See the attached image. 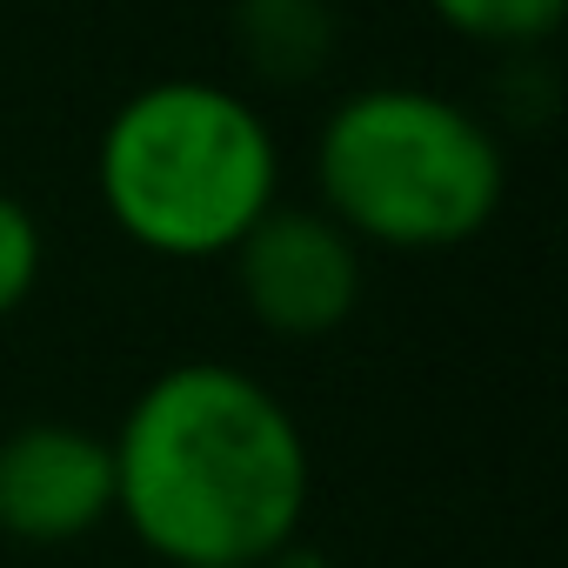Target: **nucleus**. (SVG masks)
<instances>
[{"label":"nucleus","mask_w":568,"mask_h":568,"mask_svg":"<svg viewBox=\"0 0 568 568\" xmlns=\"http://www.w3.org/2000/svg\"><path fill=\"white\" fill-rule=\"evenodd\" d=\"M241 315L274 342H322L362 308L368 254L322 214L274 201L227 254Z\"/></svg>","instance_id":"obj_4"},{"label":"nucleus","mask_w":568,"mask_h":568,"mask_svg":"<svg viewBox=\"0 0 568 568\" xmlns=\"http://www.w3.org/2000/svg\"><path fill=\"white\" fill-rule=\"evenodd\" d=\"M41 267H48V234H41V214L0 187V322L21 315L41 288Z\"/></svg>","instance_id":"obj_8"},{"label":"nucleus","mask_w":568,"mask_h":568,"mask_svg":"<svg viewBox=\"0 0 568 568\" xmlns=\"http://www.w3.org/2000/svg\"><path fill=\"white\" fill-rule=\"evenodd\" d=\"M422 8L455 41H475L495 54H541L568 21V0H422Z\"/></svg>","instance_id":"obj_7"},{"label":"nucleus","mask_w":568,"mask_h":568,"mask_svg":"<svg viewBox=\"0 0 568 568\" xmlns=\"http://www.w3.org/2000/svg\"><path fill=\"white\" fill-rule=\"evenodd\" d=\"M114 521L108 435L81 422H21L0 435V535L21 548H68Z\"/></svg>","instance_id":"obj_5"},{"label":"nucleus","mask_w":568,"mask_h":568,"mask_svg":"<svg viewBox=\"0 0 568 568\" xmlns=\"http://www.w3.org/2000/svg\"><path fill=\"white\" fill-rule=\"evenodd\" d=\"M114 521L161 568H261L302 541L315 455L261 375L234 362L161 368L108 435Z\"/></svg>","instance_id":"obj_1"},{"label":"nucleus","mask_w":568,"mask_h":568,"mask_svg":"<svg viewBox=\"0 0 568 568\" xmlns=\"http://www.w3.org/2000/svg\"><path fill=\"white\" fill-rule=\"evenodd\" d=\"M281 134L234 81H141L94 134L108 227L154 261H227L281 201Z\"/></svg>","instance_id":"obj_2"},{"label":"nucleus","mask_w":568,"mask_h":568,"mask_svg":"<svg viewBox=\"0 0 568 568\" xmlns=\"http://www.w3.org/2000/svg\"><path fill=\"white\" fill-rule=\"evenodd\" d=\"M227 48L261 88L322 81L342 48L335 0H227Z\"/></svg>","instance_id":"obj_6"},{"label":"nucleus","mask_w":568,"mask_h":568,"mask_svg":"<svg viewBox=\"0 0 568 568\" xmlns=\"http://www.w3.org/2000/svg\"><path fill=\"white\" fill-rule=\"evenodd\" d=\"M315 207L368 254L468 247L508 201L501 134L455 94L415 81L348 88L308 148Z\"/></svg>","instance_id":"obj_3"}]
</instances>
